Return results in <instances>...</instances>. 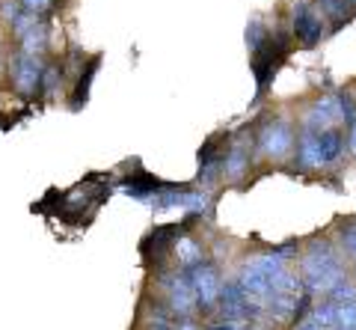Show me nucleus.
<instances>
[{"label": "nucleus", "mask_w": 356, "mask_h": 330, "mask_svg": "<svg viewBox=\"0 0 356 330\" xmlns=\"http://www.w3.org/2000/svg\"><path fill=\"white\" fill-rule=\"evenodd\" d=\"M344 280V268L339 259V250L332 247L330 238H315L303 256V283L306 292H330L336 283Z\"/></svg>", "instance_id": "nucleus-1"}, {"label": "nucleus", "mask_w": 356, "mask_h": 330, "mask_svg": "<svg viewBox=\"0 0 356 330\" xmlns=\"http://www.w3.org/2000/svg\"><path fill=\"white\" fill-rule=\"evenodd\" d=\"M344 152V131L330 125L324 131H303L297 137V164L300 167H330Z\"/></svg>", "instance_id": "nucleus-2"}, {"label": "nucleus", "mask_w": 356, "mask_h": 330, "mask_svg": "<svg viewBox=\"0 0 356 330\" xmlns=\"http://www.w3.org/2000/svg\"><path fill=\"white\" fill-rule=\"evenodd\" d=\"M288 253H291V247H282L276 253H267V256H259V259L247 262L243 271H241V277H238V285L247 294H270V283H273L276 274L285 268Z\"/></svg>", "instance_id": "nucleus-3"}, {"label": "nucleus", "mask_w": 356, "mask_h": 330, "mask_svg": "<svg viewBox=\"0 0 356 330\" xmlns=\"http://www.w3.org/2000/svg\"><path fill=\"white\" fill-rule=\"evenodd\" d=\"M184 277H187V285H191V292H193V304H199V310H211V306L217 304V294H220V285H222L217 268L211 265L208 259H202V262H196L193 268H187Z\"/></svg>", "instance_id": "nucleus-4"}, {"label": "nucleus", "mask_w": 356, "mask_h": 330, "mask_svg": "<svg viewBox=\"0 0 356 330\" xmlns=\"http://www.w3.org/2000/svg\"><path fill=\"white\" fill-rule=\"evenodd\" d=\"M294 143H297V134H294V125L288 123L285 116H276L270 119L264 128H261V134H259V146L267 158H285L288 152L294 149Z\"/></svg>", "instance_id": "nucleus-5"}, {"label": "nucleus", "mask_w": 356, "mask_h": 330, "mask_svg": "<svg viewBox=\"0 0 356 330\" xmlns=\"http://www.w3.org/2000/svg\"><path fill=\"white\" fill-rule=\"evenodd\" d=\"M9 65H13V69H9V74H13V86H15L21 95H33V93L39 90L42 72H44L42 57H33V54L18 51Z\"/></svg>", "instance_id": "nucleus-6"}, {"label": "nucleus", "mask_w": 356, "mask_h": 330, "mask_svg": "<svg viewBox=\"0 0 356 330\" xmlns=\"http://www.w3.org/2000/svg\"><path fill=\"white\" fill-rule=\"evenodd\" d=\"M220 313L229 318V322H238V318H250V315H259L255 304H250V294L241 289L238 280L235 283H222L220 285Z\"/></svg>", "instance_id": "nucleus-7"}, {"label": "nucleus", "mask_w": 356, "mask_h": 330, "mask_svg": "<svg viewBox=\"0 0 356 330\" xmlns=\"http://www.w3.org/2000/svg\"><path fill=\"white\" fill-rule=\"evenodd\" d=\"M291 27L294 36L303 42V45H315L324 36V18H321L309 3H297L291 13Z\"/></svg>", "instance_id": "nucleus-8"}, {"label": "nucleus", "mask_w": 356, "mask_h": 330, "mask_svg": "<svg viewBox=\"0 0 356 330\" xmlns=\"http://www.w3.org/2000/svg\"><path fill=\"white\" fill-rule=\"evenodd\" d=\"M336 119H339L336 95H324L303 113V131H324L336 123Z\"/></svg>", "instance_id": "nucleus-9"}, {"label": "nucleus", "mask_w": 356, "mask_h": 330, "mask_svg": "<svg viewBox=\"0 0 356 330\" xmlns=\"http://www.w3.org/2000/svg\"><path fill=\"white\" fill-rule=\"evenodd\" d=\"M170 304H172L175 313H191V306H193V292H191V285H187L184 274H178V277L172 280V285H170Z\"/></svg>", "instance_id": "nucleus-10"}, {"label": "nucleus", "mask_w": 356, "mask_h": 330, "mask_svg": "<svg viewBox=\"0 0 356 330\" xmlns=\"http://www.w3.org/2000/svg\"><path fill=\"white\" fill-rule=\"evenodd\" d=\"M21 42V51L24 54H33V57H42V51H44V45H48V30H44V24L42 21H36L24 36L18 39Z\"/></svg>", "instance_id": "nucleus-11"}, {"label": "nucleus", "mask_w": 356, "mask_h": 330, "mask_svg": "<svg viewBox=\"0 0 356 330\" xmlns=\"http://www.w3.org/2000/svg\"><path fill=\"white\" fill-rule=\"evenodd\" d=\"M312 322L321 324L324 330H332V327H336V304H332V301L318 304L315 310H312Z\"/></svg>", "instance_id": "nucleus-12"}, {"label": "nucleus", "mask_w": 356, "mask_h": 330, "mask_svg": "<svg viewBox=\"0 0 356 330\" xmlns=\"http://www.w3.org/2000/svg\"><path fill=\"white\" fill-rule=\"evenodd\" d=\"M178 259H181V268L187 271V268H193L196 262H202L205 256H202V250H199L191 238H184L181 244H178Z\"/></svg>", "instance_id": "nucleus-13"}, {"label": "nucleus", "mask_w": 356, "mask_h": 330, "mask_svg": "<svg viewBox=\"0 0 356 330\" xmlns=\"http://www.w3.org/2000/svg\"><path fill=\"white\" fill-rule=\"evenodd\" d=\"M318 3L330 18H348L353 13L356 0H318Z\"/></svg>", "instance_id": "nucleus-14"}, {"label": "nucleus", "mask_w": 356, "mask_h": 330, "mask_svg": "<svg viewBox=\"0 0 356 330\" xmlns=\"http://www.w3.org/2000/svg\"><path fill=\"white\" fill-rule=\"evenodd\" d=\"M247 45L255 54L264 51V45H267V27L261 24V21H250V27H247Z\"/></svg>", "instance_id": "nucleus-15"}, {"label": "nucleus", "mask_w": 356, "mask_h": 330, "mask_svg": "<svg viewBox=\"0 0 356 330\" xmlns=\"http://www.w3.org/2000/svg\"><path fill=\"white\" fill-rule=\"evenodd\" d=\"M336 107H339V119H344V125H353L356 123V102L350 98V93H339L336 95Z\"/></svg>", "instance_id": "nucleus-16"}, {"label": "nucleus", "mask_w": 356, "mask_h": 330, "mask_svg": "<svg viewBox=\"0 0 356 330\" xmlns=\"http://www.w3.org/2000/svg\"><path fill=\"white\" fill-rule=\"evenodd\" d=\"M336 327H356V298L336 306Z\"/></svg>", "instance_id": "nucleus-17"}, {"label": "nucleus", "mask_w": 356, "mask_h": 330, "mask_svg": "<svg viewBox=\"0 0 356 330\" xmlns=\"http://www.w3.org/2000/svg\"><path fill=\"white\" fill-rule=\"evenodd\" d=\"M247 155H243V149H235V152H232V155L226 158V164H222V167H226V173L229 175H241L243 170H247Z\"/></svg>", "instance_id": "nucleus-18"}, {"label": "nucleus", "mask_w": 356, "mask_h": 330, "mask_svg": "<svg viewBox=\"0 0 356 330\" xmlns=\"http://www.w3.org/2000/svg\"><path fill=\"white\" fill-rule=\"evenodd\" d=\"M339 241H341V247L344 253L356 262V223L353 226H341V233H339Z\"/></svg>", "instance_id": "nucleus-19"}, {"label": "nucleus", "mask_w": 356, "mask_h": 330, "mask_svg": "<svg viewBox=\"0 0 356 330\" xmlns=\"http://www.w3.org/2000/svg\"><path fill=\"white\" fill-rule=\"evenodd\" d=\"M54 6V0H21V9H24L27 15H44L48 13V9Z\"/></svg>", "instance_id": "nucleus-20"}, {"label": "nucleus", "mask_w": 356, "mask_h": 330, "mask_svg": "<svg viewBox=\"0 0 356 330\" xmlns=\"http://www.w3.org/2000/svg\"><path fill=\"white\" fill-rule=\"evenodd\" d=\"M0 13H3V18L9 21V24H13V21L21 15V3H13V0H3V3H0Z\"/></svg>", "instance_id": "nucleus-21"}, {"label": "nucleus", "mask_w": 356, "mask_h": 330, "mask_svg": "<svg viewBox=\"0 0 356 330\" xmlns=\"http://www.w3.org/2000/svg\"><path fill=\"white\" fill-rule=\"evenodd\" d=\"M297 330H324V327H321V324H315V322H303V324H300Z\"/></svg>", "instance_id": "nucleus-22"}, {"label": "nucleus", "mask_w": 356, "mask_h": 330, "mask_svg": "<svg viewBox=\"0 0 356 330\" xmlns=\"http://www.w3.org/2000/svg\"><path fill=\"white\" fill-rule=\"evenodd\" d=\"M350 152H353V155H356V123L350 125Z\"/></svg>", "instance_id": "nucleus-23"}, {"label": "nucleus", "mask_w": 356, "mask_h": 330, "mask_svg": "<svg viewBox=\"0 0 356 330\" xmlns=\"http://www.w3.org/2000/svg\"><path fill=\"white\" fill-rule=\"evenodd\" d=\"M211 330H241V327H238V324H232V322H229V324H217V327H211Z\"/></svg>", "instance_id": "nucleus-24"}, {"label": "nucleus", "mask_w": 356, "mask_h": 330, "mask_svg": "<svg viewBox=\"0 0 356 330\" xmlns=\"http://www.w3.org/2000/svg\"><path fill=\"white\" fill-rule=\"evenodd\" d=\"M332 330H353V327H332Z\"/></svg>", "instance_id": "nucleus-25"}]
</instances>
